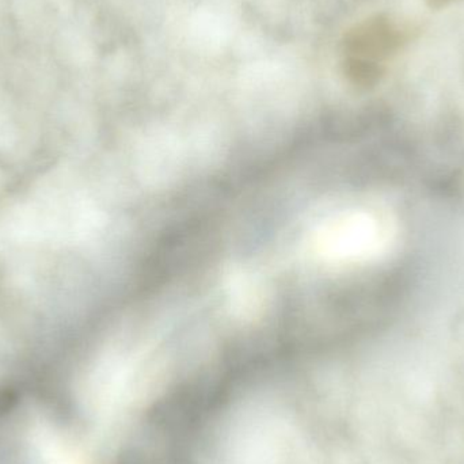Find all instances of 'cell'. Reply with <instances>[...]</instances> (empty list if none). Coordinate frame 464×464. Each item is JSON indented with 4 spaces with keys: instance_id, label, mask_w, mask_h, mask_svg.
I'll return each instance as SVG.
<instances>
[{
    "instance_id": "cell-1",
    "label": "cell",
    "mask_w": 464,
    "mask_h": 464,
    "mask_svg": "<svg viewBox=\"0 0 464 464\" xmlns=\"http://www.w3.org/2000/svg\"><path fill=\"white\" fill-rule=\"evenodd\" d=\"M401 41L400 30L384 19H375L354 32L349 45L354 53L359 54L356 59H379L395 51Z\"/></svg>"
},
{
    "instance_id": "cell-2",
    "label": "cell",
    "mask_w": 464,
    "mask_h": 464,
    "mask_svg": "<svg viewBox=\"0 0 464 464\" xmlns=\"http://www.w3.org/2000/svg\"><path fill=\"white\" fill-rule=\"evenodd\" d=\"M430 2H432V5H446V3L451 2V0H430Z\"/></svg>"
}]
</instances>
